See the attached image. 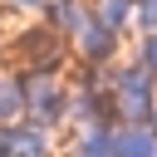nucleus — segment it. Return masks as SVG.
<instances>
[{"instance_id": "1", "label": "nucleus", "mask_w": 157, "mask_h": 157, "mask_svg": "<svg viewBox=\"0 0 157 157\" xmlns=\"http://www.w3.org/2000/svg\"><path fill=\"white\" fill-rule=\"evenodd\" d=\"M20 98H25V118L44 123V128H64L69 113V78L59 69H20Z\"/></svg>"}, {"instance_id": "2", "label": "nucleus", "mask_w": 157, "mask_h": 157, "mask_svg": "<svg viewBox=\"0 0 157 157\" xmlns=\"http://www.w3.org/2000/svg\"><path fill=\"white\" fill-rule=\"evenodd\" d=\"M108 93H113V118H118V123H152L157 78H152L137 59L108 69Z\"/></svg>"}, {"instance_id": "3", "label": "nucleus", "mask_w": 157, "mask_h": 157, "mask_svg": "<svg viewBox=\"0 0 157 157\" xmlns=\"http://www.w3.org/2000/svg\"><path fill=\"white\" fill-rule=\"evenodd\" d=\"M69 54L78 59V64H88V69H113L118 64V34L113 29H103L93 15L78 25V34L69 39Z\"/></svg>"}, {"instance_id": "4", "label": "nucleus", "mask_w": 157, "mask_h": 157, "mask_svg": "<svg viewBox=\"0 0 157 157\" xmlns=\"http://www.w3.org/2000/svg\"><path fill=\"white\" fill-rule=\"evenodd\" d=\"M0 157H54V128L44 123H5L0 128Z\"/></svg>"}, {"instance_id": "5", "label": "nucleus", "mask_w": 157, "mask_h": 157, "mask_svg": "<svg viewBox=\"0 0 157 157\" xmlns=\"http://www.w3.org/2000/svg\"><path fill=\"white\" fill-rule=\"evenodd\" d=\"M15 44H20V69H59V74H64V59H69V39H59L49 25H39V29L20 34Z\"/></svg>"}, {"instance_id": "6", "label": "nucleus", "mask_w": 157, "mask_h": 157, "mask_svg": "<svg viewBox=\"0 0 157 157\" xmlns=\"http://www.w3.org/2000/svg\"><path fill=\"white\" fill-rule=\"evenodd\" d=\"M113 157H157V132L147 123H113Z\"/></svg>"}, {"instance_id": "7", "label": "nucleus", "mask_w": 157, "mask_h": 157, "mask_svg": "<svg viewBox=\"0 0 157 157\" xmlns=\"http://www.w3.org/2000/svg\"><path fill=\"white\" fill-rule=\"evenodd\" d=\"M88 15H93V10H88L83 0H49V5H44V25H49L59 39H74Z\"/></svg>"}, {"instance_id": "8", "label": "nucleus", "mask_w": 157, "mask_h": 157, "mask_svg": "<svg viewBox=\"0 0 157 157\" xmlns=\"http://www.w3.org/2000/svg\"><path fill=\"white\" fill-rule=\"evenodd\" d=\"M69 157H113V128H78Z\"/></svg>"}, {"instance_id": "9", "label": "nucleus", "mask_w": 157, "mask_h": 157, "mask_svg": "<svg viewBox=\"0 0 157 157\" xmlns=\"http://www.w3.org/2000/svg\"><path fill=\"white\" fill-rule=\"evenodd\" d=\"M25 118V98H20V69L0 64V128Z\"/></svg>"}, {"instance_id": "10", "label": "nucleus", "mask_w": 157, "mask_h": 157, "mask_svg": "<svg viewBox=\"0 0 157 157\" xmlns=\"http://www.w3.org/2000/svg\"><path fill=\"white\" fill-rule=\"evenodd\" d=\"M88 10H93V20H98L103 29H113V34H123V29L132 25V0H93Z\"/></svg>"}, {"instance_id": "11", "label": "nucleus", "mask_w": 157, "mask_h": 157, "mask_svg": "<svg viewBox=\"0 0 157 157\" xmlns=\"http://www.w3.org/2000/svg\"><path fill=\"white\" fill-rule=\"evenodd\" d=\"M132 25L142 34H152L157 29V0H132Z\"/></svg>"}, {"instance_id": "12", "label": "nucleus", "mask_w": 157, "mask_h": 157, "mask_svg": "<svg viewBox=\"0 0 157 157\" xmlns=\"http://www.w3.org/2000/svg\"><path fill=\"white\" fill-rule=\"evenodd\" d=\"M132 59H137V64H142V69H147V74L157 78V29L137 39V54H132Z\"/></svg>"}, {"instance_id": "13", "label": "nucleus", "mask_w": 157, "mask_h": 157, "mask_svg": "<svg viewBox=\"0 0 157 157\" xmlns=\"http://www.w3.org/2000/svg\"><path fill=\"white\" fill-rule=\"evenodd\" d=\"M5 5H10L15 15H44V5H49V0H5Z\"/></svg>"}, {"instance_id": "14", "label": "nucleus", "mask_w": 157, "mask_h": 157, "mask_svg": "<svg viewBox=\"0 0 157 157\" xmlns=\"http://www.w3.org/2000/svg\"><path fill=\"white\" fill-rule=\"evenodd\" d=\"M147 128H152V132H157V103H152V123H147Z\"/></svg>"}, {"instance_id": "15", "label": "nucleus", "mask_w": 157, "mask_h": 157, "mask_svg": "<svg viewBox=\"0 0 157 157\" xmlns=\"http://www.w3.org/2000/svg\"><path fill=\"white\" fill-rule=\"evenodd\" d=\"M54 157H69V152H54Z\"/></svg>"}]
</instances>
